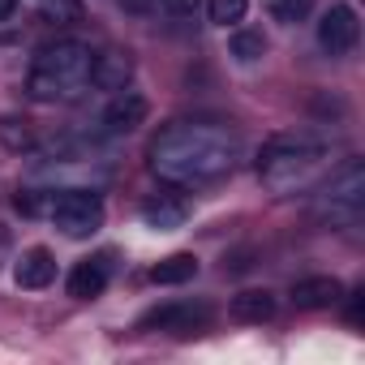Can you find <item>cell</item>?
<instances>
[{
  "label": "cell",
  "mask_w": 365,
  "mask_h": 365,
  "mask_svg": "<svg viewBox=\"0 0 365 365\" xmlns=\"http://www.w3.org/2000/svg\"><path fill=\"white\" fill-rule=\"evenodd\" d=\"M185 215H190V207H185V198H180L176 190L150 194V198L142 202V220H146L155 232H172V228H180V224H185Z\"/></svg>",
  "instance_id": "9"
},
{
  "label": "cell",
  "mask_w": 365,
  "mask_h": 365,
  "mask_svg": "<svg viewBox=\"0 0 365 365\" xmlns=\"http://www.w3.org/2000/svg\"><path fill=\"white\" fill-rule=\"evenodd\" d=\"M9 250H14V241H9V228H5V224H0V267H5V262H9Z\"/></svg>",
  "instance_id": "22"
},
{
  "label": "cell",
  "mask_w": 365,
  "mask_h": 365,
  "mask_svg": "<svg viewBox=\"0 0 365 365\" xmlns=\"http://www.w3.org/2000/svg\"><path fill=\"white\" fill-rule=\"evenodd\" d=\"M241 138L228 125L211 120H172L150 138V172L172 185H202V180H220L241 163Z\"/></svg>",
  "instance_id": "1"
},
{
  "label": "cell",
  "mask_w": 365,
  "mask_h": 365,
  "mask_svg": "<svg viewBox=\"0 0 365 365\" xmlns=\"http://www.w3.org/2000/svg\"><path fill=\"white\" fill-rule=\"evenodd\" d=\"M339 279L335 275H309V279H297L292 284V305L297 309H327L339 301Z\"/></svg>",
  "instance_id": "11"
},
{
  "label": "cell",
  "mask_w": 365,
  "mask_h": 365,
  "mask_svg": "<svg viewBox=\"0 0 365 365\" xmlns=\"http://www.w3.org/2000/svg\"><path fill=\"white\" fill-rule=\"evenodd\" d=\"M361 39V22L352 14V5H331L318 22V43L327 56H348Z\"/></svg>",
  "instance_id": "7"
},
{
  "label": "cell",
  "mask_w": 365,
  "mask_h": 365,
  "mask_svg": "<svg viewBox=\"0 0 365 365\" xmlns=\"http://www.w3.org/2000/svg\"><path fill=\"white\" fill-rule=\"evenodd\" d=\"M120 5H125L129 14H150V9H155V0H120Z\"/></svg>",
  "instance_id": "23"
},
{
  "label": "cell",
  "mask_w": 365,
  "mask_h": 365,
  "mask_svg": "<svg viewBox=\"0 0 365 365\" xmlns=\"http://www.w3.org/2000/svg\"><path fill=\"white\" fill-rule=\"evenodd\" d=\"M14 279H18V288H48L56 279V258L48 250H26L14 262Z\"/></svg>",
  "instance_id": "12"
},
{
  "label": "cell",
  "mask_w": 365,
  "mask_h": 365,
  "mask_svg": "<svg viewBox=\"0 0 365 365\" xmlns=\"http://www.w3.org/2000/svg\"><path fill=\"white\" fill-rule=\"evenodd\" d=\"M245 18V0H211V22L215 26H237Z\"/></svg>",
  "instance_id": "17"
},
{
  "label": "cell",
  "mask_w": 365,
  "mask_h": 365,
  "mask_svg": "<svg viewBox=\"0 0 365 365\" xmlns=\"http://www.w3.org/2000/svg\"><path fill=\"white\" fill-rule=\"evenodd\" d=\"M309 5L314 0H271V14H275V22H301L305 14H309Z\"/></svg>",
  "instance_id": "18"
},
{
  "label": "cell",
  "mask_w": 365,
  "mask_h": 365,
  "mask_svg": "<svg viewBox=\"0 0 365 365\" xmlns=\"http://www.w3.org/2000/svg\"><path fill=\"white\" fill-rule=\"evenodd\" d=\"M232 56H237L241 65L262 61V56H267V35H262V31H237V35H232Z\"/></svg>",
  "instance_id": "16"
},
{
  "label": "cell",
  "mask_w": 365,
  "mask_h": 365,
  "mask_svg": "<svg viewBox=\"0 0 365 365\" xmlns=\"http://www.w3.org/2000/svg\"><path fill=\"white\" fill-rule=\"evenodd\" d=\"M43 18L48 22H78L82 9H78V0H43Z\"/></svg>",
  "instance_id": "19"
},
{
  "label": "cell",
  "mask_w": 365,
  "mask_h": 365,
  "mask_svg": "<svg viewBox=\"0 0 365 365\" xmlns=\"http://www.w3.org/2000/svg\"><path fill=\"white\" fill-rule=\"evenodd\" d=\"M194 275H198V258L194 254H172V258H163V262L150 267V284H159V288L190 284Z\"/></svg>",
  "instance_id": "15"
},
{
  "label": "cell",
  "mask_w": 365,
  "mask_h": 365,
  "mask_svg": "<svg viewBox=\"0 0 365 365\" xmlns=\"http://www.w3.org/2000/svg\"><path fill=\"white\" fill-rule=\"evenodd\" d=\"M361 211H365V168H361V159H348L322 185V194L314 202V215L331 228H352L361 220Z\"/></svg>",
  "instance_id": "4"
},
{
  "label": "cell",
  "mask_w": 365,
  "mask_h": 365,
  "mask_svg": "<svg viewBox=\"0 0 365 365\" xmlns=\"http://www.w3.org/2000/svg\"><path fill=\"white\" fill-rule=\"evenodd\" d=\"M0 142L14 146V150H22V146H31V133L18 129V120H0Z\"/></svg>",
  "instance_id": "20"
},
{
  "label": "cell",
  "mask_w": 365,
  "mask_h": 365,
  "mask_svg": "<svg viewBox=\"0 0 365 365\" xmlns=\"http://www.w3.org/2000/svg\"><path fill=\"white\" fill-rule=\"evenodd\" d=\"M48 215L65 237L82 241V237H95L103 228V198L95 190H61V194H52Z\"/></svg>",
  "instance_id": "5"
},
{
  "label": "cell",
  "mask_w": 365,
  "mask_h": 365,
  "mask_svg": "<svg viewBox=\"0 0 365 365\" xmlns=\"http://www.w3.org/2000/svg\"><path fill=\"white\" fill-rule=\"evenodd\" d=\"M232 318L237 322H267V318H275V297L267 288H245L232 297Z\"/></svg>",
  "instance_id": "14"
},
{
  "label": "cell",
  "mask_w": 365,
  "mask_h": 365,
  "mask_svg": "<svg viewBox=\"0 0 365 365\" xmlns=\"http://www.w3.org/2000/svg\"><path fill=\"white\" fill-rule=\"evenodd\" d=\"M211 322V305L202 301H168L142 314V331H172V335H194Z\"/></svg>",
  "instance_id": "6"
},
{
  "label": "cell",
  "mask_w": 365,
  "mask_h": 365,
  "mask_svg": "<svg viewBox=\"0 0 365 365\" xmlns=\"http://www.w3.org/2000/svg\"><path fill=\"white\" fill-rule=\"evenodd\" d=\"M91 65H95L91 43H82V39H56V43H48V48L35 52L26 91H31V99H39V103L73 99L78 91L91 86Z\"/></svg>",
  "instance_id": "3"
},
{
  "label": "cell",
  "mask_w": 365,
  "mask_h": 365,
  "mask_svg": "<svg viewBox=\"0 0 365 365\" xmlns=\"http://www.w3.org/2000/svg\"><path fill=\"white\" fill-rule=\"evenodd\" d=\"M146 112H150L146 95H138V91H120V95L103 108V133H133V129L146 120Z\"/></svg>",
  "instance_id": "8"
},
{
  "label": "cell",
  "mask_w": 365,
  "mask_h": 365,
  "mask_svg": "<svg viewBox=\"0 0 365 365\" xmlns=\"http://www.w3.org/2000/svg\"><path fill=\"white\" fill-rule=\"evenodd\" d=\"M322 168H327V142L314 133H279L262 146V159H258V176L271 194L309 190Z\"/></svg>",
  "instance_id": "2"
},
{
  "label": "cell",
  "mask_w": 365,
  "mask_h": 365,
  "mask_svg": "<svg viewBox=\"0 0 365 365\" xmlns=\"http://www.w3.org/2000/svg\"><path fill=\"white\" fill-rule=\"evenodd\" d=\"M133 78V56L129 52H95V65H91V86L99 91H125V82Z\"/></svg>",
  "instance_id": "10"
},
{
  "label": "cell",
  "mask_w": 365,
  "mask_h": 365,
  "mask_svg": "<svg viewBox=\"0 0 365 365\" xmlns=\"http://www.w3.org/2000/svg\"><path fill=\"white\" fill-rule=\"evenodd\" d=\"M103 288H108V267H103V262L86 258V262H78V267L69 271V297L91 301V297H99Z\"/></svg>",
  "instance_id": "13"
},
{
  "label": "cell",
  "mask_w": 365,
  "mask_h": 365,
  "mask_svg": "<svg viewBox=\"0 0 365 365\" xmlns=\"http://www.w3.org/2000/svg\"><path fill=\"white\" fill-rule=\"evenodd\" d=\"M198 5H202V0H163V9H168L172 18H194Z\"/></svg>",
  "instance_id": "21"
},
{
  "label": "cell",
  "mask_w": 365,
  "mask_h": 365,
  "mask_svg": "<svg viewBox=\"0 0 365 365\" xmlns=\"http://www.w3.org/2000/svg\"><path fill=\"white\" fill-rule=\"evenodd\" d=\"M14 9H18V0H0V22H9Z\"/></svg>",
  "instance_id": "24"
}]
</instances>
